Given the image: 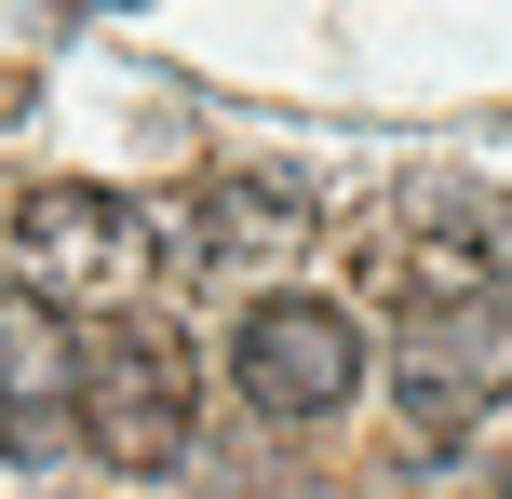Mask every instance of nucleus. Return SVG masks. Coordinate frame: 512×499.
Masks as SVG:
<instances>
[{
  "label": "nucleus",
  "mask_w": 512,
  "mask_h": 499,
  "mask_svg": "<svg viewBox=\"0 0 512 499\" xmlns=\"http://www.w3.org/2000/svg\"><path fill=\"white\" fill-rule=\"evenodd\" d=\"M499 405H512V284L391 297V419L418 446H472Z\"/></svg>",
  "instance_id": "f257e3e1"
},
{
  "label": "nucleus",
  "mask_w": 512,
  "mask_h": 499,
  "mask_svg": "<svg viewBox=\"0 0 512 499\" xmlns=\"http://www.w3.org/2000/svg\"><path fill=\"white\" fill-rule=\"evenodd\" d=\"M189 432H203L189 338H176V324H149V311L122 297V324L81 351V446H95L108 473H176V459H189Z\"/></svg>",
  "instance_id": "f03ea898"
},
{
  "label": "nucleus",
  "mask_w": 512,
  "mask_h": 499,
  "mask_svg": "<svg viewBox=\"0 0 512 499\" xmlns=\"http://www.w3.org/2000/svg\"><path fill=\"white\" fill-rule=\"evenodd\" d=\"M14 257L41 297H135L162 270V216L122 203V189H81V176H41L14 203Z\"/></svg>",
  "instance_id": "7ed1b4c3"
},
{
  "label": "nucleus",
  "mask_w": 512,
  "mask_h": 499,
  "mask_svg": "<svg viewBox=\"0 0 512 499\" xmlns=\"http://www.w3.org/2000/svg\"><path fill=\"white\" fill-rule=\"evenodd\" d=\"M230 392L256 419H337V405L364 392V324L337 311V297H256L243 338H230Z\"/></svg>",
  "instance_id": "20e7f679"
},
{
  "label": "nucleus",
  "mask_w": 512,
  "mask_h": 499,
  "mask_svg": "<svg viewBox=\"0 0 512 499\" xmlns=\"http://www.w3.org/2000/svg\"><path fill=\"white\" fill-rule=\"evenodd\" d=\"M81 432V324L68 297L14 284L0 297V459H54Z\"/></svg>",
  "instance_id": "39448f33"
},
{
  "label": "nucleus",
  "mask_w": 512,
  "mask_h": 499,
  "mask_svg": "<svg viewBox=\"0 0 512 499\" xmlns=\"http://www.w3.org/2000/svg\"><path fill=\"white\" fill-rule=\"evenodd\" d=\"M297 243H310V189L297 176H203L176 216H162V257H176V270H216V284L297 270Z\"/></svg>",
  "instance_id": "423d86ee"
},
{
  "label": "nucleus",
  "mask_w": 512,
  "mask_h": 499,
  "mask_svg": "<svg viewBox=\"0 0 512 499\" xmlns=\"http://www.w3.org/2000/svg\"><path fill=\"white\" fill-rule=\"evenodd\" d=\"M418 284H512V189L486 176H432L405 203V243H391V297Z\"/></svg>",
  "instance_id": "0eeeda50"
}]
</instances>
